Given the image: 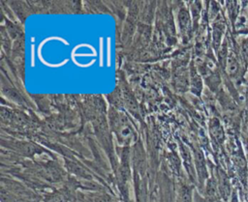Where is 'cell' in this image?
<instances>
[{
	"instance_id": "6da1fadb",
	"label": "cell",
	"mask_w": 248,
	"mask_h": 202,
	"mask_svg": "<svg viewBox=\"0 0 248 202\" xmlns=\"http://www.w3.org/2000/svg\"><path fill=\"white\" fill-rule=\"evenodd\" d=\"M115 115L116 117H111L112 130L120 143L129 144L134 137V130L123 114L117 113Z\"/></svg>"
},
{
	"instance_id": "ba28073f",
	"label": "cell",
	"mask_w": 248,
	"mask_h": 202,
	"mask_svg": "<svg viewBox=\"0 0 248 202\" xmlns=\"http://www.w3.org/2000/svg\"><path fill=\"white\" fill-rule=\"evenodd\" d=\"M243 49H244V51L248 54V42H246V43H244V45H243Z\"/></svg>"
},
{
	"instance_id": "52a82bcc",
	"label": "cell",
	"mask_w": 248,
	"mask_h": 202,
	"mask_svg": "<svg viewBox=\"0 0 248 202\" xmlns=\"http://www.w3.org/2000/svg\"><path fill=\"white\" fill-rule=\"evenodd\" d=\"M227 67H228V72L232 75L235 74L238 72V64H237V61L235 60V58L233 56L230 55L228 57Z\"/></svg>"
},
{
	"instance_id": "277c9868",
	"label": "cell",
	"mask_w": 248,
	"mask_h": 202,
	"mask_svg": "<svg viewBox=\"0 0 248 202\" xmlns=\"http://www.w3.org/2000/svg\"><path fill=\"white\" fill-rule=\"evenodd\" d=\"M45 202H68V199L62 191H54L46 196Z\"/></svg>"
},
{
	"instance_id": "5b68a950",
	"label": "cell",
	"mask_w": 248,
	"mask_h": 202,
	"mask_svg": "<svg viewBox=\"0 0 248 202\" xmlns=\"http://www.w3.org/2000/svg\"><path fill=\"white\" fill-rule=\"evenodd\" d=\"M178 202H192V192L188 187H182L179 191Z\"/></svg>"
},
{
	"instance_id": "7a4b0ae2",
	"label": "cell",
	"mask_w": 248,
	"mask_h": 202,
	"mask_svg": "<svg viewBox=\"0 0 248 202\" xmlns=\"http://www.w3.org/2000/svg\"><path fill=\"white\" fill-rule=\"evenodd\" d=\"M195 162L198 170V174L200 177V180L202 182L206 178V167H205V162L203 156L201 151H196L195 152Z\"/></svg>"
},
{
	"instance_id": "8992f818",
	"label": "cell",
	"mask_w": 248,
	"mask_h": 202,
	"mask_svg": "<svg viewBox=\"0 0 248 202\" xmlns=\"http://www.w3.org/2000/svg\"><path fill=\"white\" fill-rule=\"evenodd\" d=\"M219 183H220V185H219L220 186V192H221V194L224 198H227V196L230 192V187H229V182L227 180L226 175H224V174L220 175Z\"/></svg>"
},
{
	"instance_id": "3957f363",
	"label": "cell",
	"mask_w": 248,
	"mask_h": 202,
	"mask_svg": "<svg viewBox=\"0 0 248 202\" xmlns=\"http://www.w3.org/2000/svg\"><path fill=\"white\" fill-rule=\"evenodd\" d=\"M210 130H211V133L212 135L214 136L215 139H217L218 141H222L223 138H224V133H223V130H222V128L219 124V122L217 120H213L210 124Z\"/></svg>"
}]
</instances>
